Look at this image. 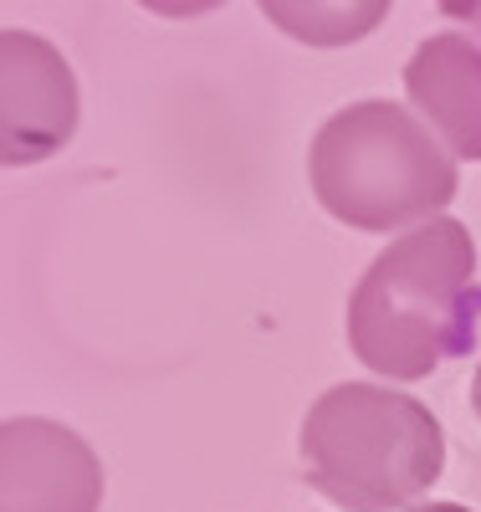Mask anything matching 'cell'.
I'll use <instances>...</instances> for the list:
<instances>
[{
	"instance_id": "11",
	"label": "cell",
	"mask_w": 481,
	"mask_h": 512,
	"mask_svg": "<svg viewBox=\"0 0 481 512\" xmlns=\"http://www.w3.org/2000/svg\"><path fill=\"white\" fill-rule=\"evenodd\" d=\"M471 410L481 415V369H476V379H471Z\"/></svg>"
},
{
	"instance_id": "1",
	"label": "cell",
	"mask_w": 481,
	"mask_h": 512,
	"mask_svg": "<svg viewBox=\"0 0 481 512\" xmlns=\"http://www.w3.org/2000/svg\"><path fill=\"white\" fill-rule=\"evenodd\" d=\"M476 241L435 216L389 241L348 297V349L384 379H425L476 344Z\"/></svg>"
},
{
	"instance_id": "9",
	"label": "cell",
	"mask_w": 481,
	"mask_h": 512,
	"mask_svg": "<svg viewBox=\"0 0 481 512\" xmlns=\"http://www.w3.org/2000/svg\"><path fill=\"white\" fill-rule=\"evenodd\" d=\"M435 6H441L451 21H471V16L481 11V0H435Z\"/></svg>"
},
{
	"instance_id": "7",
	"label": "cell",
	"mask_w": 481,
	"mask_h": 512,
	"mask_svg": "<svg viewBox=\"0 0 481 512\" xmlns=\"http://www.w3.org/2000/svg\"><path fill=\"white\" fill-rule=\"evenodd\" d=\"M267 21L302 47H354L374 36L395 0H256Z\"/></svg>"
},
{
	"instance_id": "6",
	"label": "cell",
	"mask_w": 481,
	"mask_h": 512,
	"mask_svg": "<svg viewBox=\"0 0 481 512\" xmlns=\"http://www.w3.org/2000/svg\"><path fill=\"white\" fill-rule=\"evenodd\" d=\"M405 93L456 159H481V41L425 36L405 62Z\"/></svg>"
},
{
	"instance_id": "8",
	"label": "cell",
	"mask_w": 481,
	"mask_h": 512,
	"mask_svg": "<svg viewBox=\"0 0 481 512\" xmlns=\"http://www.w3.org/2000/svg\"><path fill=\"white\" fill-rule=\"evenodd\" d=\"M134 6H144V11H154L164 21H195L205 11H221L226 0H134Z\"/></svg>"
},
{
	"instance_id": "4",
	"label": "cell",
	"mask_w": 481,
	"mask_h": 512,
	"mask_svg": "<svg viewBox=\"0 0 481 512\" xmlns=\"http://www.w3.org/2000/svg\"><path fill=\"white\" fill-rule=\"evenodd\" d=\"M77 134V77L36 31L0 36V159L11 169L52 159Z\"/></svg>"
},
{
	"instance_id": "3",
	"label": "cell",
	"mask_w": 481,
	"mask_h": 512,
	"mask_svg": "<svg viewBox=\"0 0 481 512\" xmlns=\"http://www.w3.org/2000/svg\"><path fill=\"white\" fill-rule=\"evenodd\" d=\"M302 477L343 512H400L446 472V431L415 395L333 384L302 420Z\"/></svg>"
},
{
	"instance_id": "10",
	"label": "cell",
	"mask_w": 481,
	"mask_h": 512,
	"mask_svg": "<svg viewBox=\"0 0 481 512\" xmlns=\"http://www.w3.org/2000/svg\"><path fill=\"white\" fill-rule=\"evenodd\" d=\"M410 512H471V507H461V502H420Z\"/></svg>"
},
{
	"instance_id": "5",
	"label": "cell",
	"mask_w": 481,
	"mask_h": 512,
	"mask_svg": "<svg viewBox=\"0 0 481 512\" xmlns=\"http://www.w3.org/2000/svg\"><path fill=\"white\" fill-rule=\"evenodd\" d=\"M103 466L77 431L16 415L0 431V507L6 512H98Z\"/></svg>"
},
{
	"instance_id": "2",
	"label": "cell",
	"mask_w": 481,
	"mask_h": 512,
	"mask_svg": "<svg viewBox=\"0 0 481 512\" xmlns=\"http://www.w3.org/2000/svg\"><path fill=\"white\" fill-rule=\"evenodd\" d=\"M308 180L318 205L354 231H415L446 216L461 190L456 159L441 149V139L389 98L348 103L318 128Z\"/></svg>"
}]
</instances>
